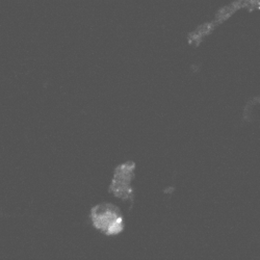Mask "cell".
<instances>
[{
	"instance_id": "obj_1",
	"label": "cell",
	"mask_w": 260,
	"mask_h": 260,
	"mask_svg": "<svg viewBox=\"0 0 260 260\" xmlns=\"http://www.w3.org/2000/svg\"><path fill=\"white\" fill-rule=\"evenodd\" d=\"M94 226L107 235L118 234L123 230V218L117 207L112 204H100L92 209Z\"/></svg>"
},
{
	"instance_id": "obj_2",
	"label": "cell",
	"mask_w": 260,
	"mask_h": 260,
	"mask_svg": "<svg viewBox=\"0 0 260 260\" xmlns=\"http://www.w3.org/2000/svg\"><path fill=\"white\" fill-rule=\"evenodd\" d=\"M134 162H126L116 169L111 190L117 197L124 200L132 199L133 189L130 187V182L134 178Z\"/></svg>"
}]
</instances>
